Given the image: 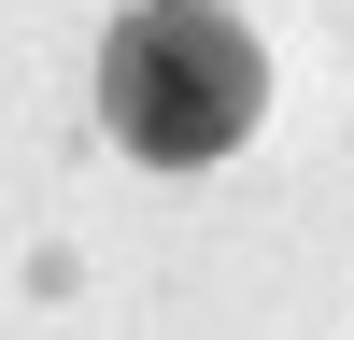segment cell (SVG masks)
Masks as SVG:
<instances>
[{"label":"cell","instance_id":"obj_1","mask_svg":"<svg viewBox=\"0 0 354 340\" xmlns=\"http://www.w3.org/2000/svg\"><path fill=\"white\" fill-rule=\"evenodd\" d=\"M100 113H113L128 156L213 170V156H241V128L270 113V57H255V28L213 15V0H142L100 43Z\"/></svg>","mask_w":354,"mask_h":340}]
</instances>
